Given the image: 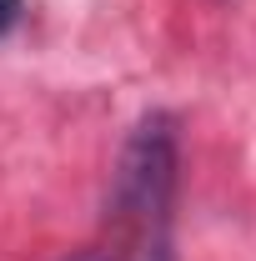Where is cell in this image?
Here are the masks:
<instances>
[{"instance_id": "7a4b0ae2", "label": "cell", "mask_w": 256, "mask_h": 261, "mask_svg": "<svg viewBox=\"0 0 256 261\" xmlns=\"http://www.w3.org/2000/svg\"><path fill=\"white\" fill-rule=\"evenodd\" d=\"M20 15H25V0H0V40L20 25Z\"/></svg>"}, {"instance_id": "6da1fadb", "label": "cell", "mask_w": 256, "mask_h": 261, "mask_svg": "<svg viewBox=\"0 0 256 261\" xmlns=\"http://www.w3.org/2000/svg\"><path fill=\"white\" fill-rule=\"evenodd\" d=\"M181 181V121L171 111H146L131 126L111 176V221L136 241L141 261H171V206Z\"/></svg>"}, {"instance_id": "3957f363", "label": "cell", "mask_w": 256, "mask_h": 261, "mask_svg": "<svg viewBox=\"0 0 256 261\" xmlns=\"http://www.w3.org/2000/svg\"><path fill=\"white\" fill-rule=\"evenodd\" d=\"M65 261H116V256H106V251H96V246H86V251H70Z\"/></svg>"}]
</instances>
